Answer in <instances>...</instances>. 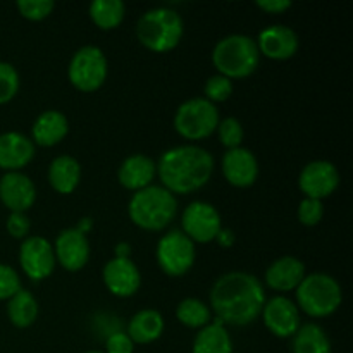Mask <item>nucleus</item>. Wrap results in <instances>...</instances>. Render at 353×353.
Returning <instances> with one entry per match:
<instances>
[{"instance_id": "obj_1", "label": "nucleus", "mask_w": 353, "mask_h": 353, "mask_svg": "<svg viewBox=\"0 0 353 353\" xmlns=\"http://www.w3.org/2000/svg\"><path fill=\"white\" fill-rule=\"evenodd\" d=\"M265 300L264 286L250 272H226L210 288L214 314L221 323L231 326L254 323L261 316Z\"/></svg>"}, {"instance_id": "obj_2", "label": "nucleus", "mask_w": 353, "mask_h": 353, "mask_svg": "<svg viewBox=\"0 0 353 353\" xmlns=\"http://www.w3.org/2000/svg\"><path fill=\"white\" fill-rule=\"evenodd\" d=\"M214 172V157L199 145H178L162 154L157 174L162 186L172 195L193 193L209 183Z\"/></svg>"}, {"instance_id": "obj_3", "label": "nucleus", "mask_w": 353, "mask_h": 353, "mask_svg": "<svg viewBox=\"0 0 353 353\" xmlns=\"http://www.w3.org/2000/svg\"><path fill=\"white\" fill-rule=\"evenodd\" d=\"M178 200L164 186L150 185L134 192L128 203V214L133 224L147 231H161L174 221Z\"/></svg>"}, {"instance_id": "obj_4", "label": "nucleus", "mask_w": 353, "mask_h": 353, "mask_svg": "<svg viewBox=\"0 0 353 353\" xmlns=\"http://www.w3.org/2000/svg\"><path fill=\"white\" fill-rule=\"evenodd\" d=\"M185 33L181 16L171 7H155L140 16L137 37L152 52H169L178 47Z\"/></svg>"}, {"instance_id": "obj_5", "label": "nucleus", "mask_w": 353, "mask_h": 353, "mask_svg": "<svg viewBox=\"0 0 353 353\" xmlns=\"http://www.w3.org/2000/svg\"><path fill=\"white\" fill-rule=\"evenodd\" d=\"M261 52L252 37L241 33L221 38L212 50V64L219 74L233 79L247 78L257 69Z\"/></svg>"}, {"instance_id": "obj_6", "label": "nucleus", "mask_w": 353, "mask_h": 353, "mask_svg": "<svg viewBox=\"0 0 353 353\" xmlns=\"http://www.w3.org/2000/svg\"><path fill=\"white\" fill-rule=\"evenodd\" d=\"M299 307L310 317H327L340 309L343 290L333 276L312 272L305 276L296 288Z\"/></svg>"}, {"instance_id": "obj_7", "label": "nucleus", "mask_w": 353, "mask_h": 353, "mask_svg": "<svg viewBox=\"0 0 353 353\" xmlns=\"http://www.w3.org/2000/svg\"><path fill=\"white\" fill-rule=\"evenodd\" d=\"M219 110L216 103L203 97L185 100L174 114V128L183 138L190 141L205 140L216 133L219 126Z\"/></svg>"}, {"instance_id": "obj_8", "label": "nucleus", "mask_w": 353, "mask_h": 353, "mask_svg": "<svg viewBox=\"0 0 353 353\" xmlns=\"http://www.w3.org/2000/svg\"><path fill=\"white\" fill-rule=\"evenodd\" d=\"M109 64L103 50L97 45H85L72 54L68 76L72 86L81 92H95L105 83Z\"/></svg>"}, {"instance_id": "obj_9", "label": "nucleus", "mask_w": 353, "mask_h": 353, "mask_svg": "<svg viewBox=\"0 0 353 353\" xmlns=\"http://www.w3.org/2000/svg\"><path fill=\"white\" fill-rule=\"evenodd\" d=\"M155 257L159 268L165 274L179 278L185 276L195 264V243L181 230H172L159 240Z\"/></svg>"}, {"instance_id": "obj_10", "label": "nucleus", "mask_w": 353, "mask_h": 353, "mask_svg": "<svg viewBox=\"0 0 353 353\" xmlns=\"http://www.w3.org/2000/svg\"><path fill=\"white\" fill-rule=\"evenodd\" d=\"M183 233L193 243H210L216 240L219 231L223 230L221 214L212 203L195 200L185 209L181 216Z\"/></svg>"}, {"instance_id": "obj_11", "label": "nucleus", "mask_w": 353, "mask_h": 353, "mask_svg": "<svg viewBox=\"0 0 353 353\" xmlns=\"http://www.w3.org/2000/svg\"><path fill=\"white\" fill-rule=\"evenodd\" d=\"M19 264L24 274L33 281H43L54 272L55 254L50 241L43 236L24 238L19 247Z\"/></svg>"}, {"instance_id": "obj_12", "label": "nucleus", "mask_w": 353, "mask_h": 353, "mask_svg": "<svg viewBox=\"0 0 353 353\" xmlns=\"http://www.w3.org/2000/svg\"><path fill=\"white\" fill-rule=\"evenodd\" d=\"M340 171L330 161H312L300 171L299 186L307 199L323 200L340 186Z\"/></svg>"}, {"instance_id": "obj_13", "label": "nucleus", "mask_w": 353, "mask_h": 353, "mask_svg": "<svg viewBox=\"0 0 353 353\" xmlns=\"http://www.w3.org/2000/svg\"><path fill=\"white\" fill-rule=\"evenodd\" d=\"M54 247L55 261L65 269V271L76 272L88 264L90 259V241L85 233L78 228H68L62 230L55 238Z\"/></svg>"}, {"instance_id": "obj_14", "label": "nucleus", "mask_w": 353, "mask_h": 353, "mask_svg": "<svg viewBox=\"0 0 353 353\" xmlns=\"http://www.w3.org/2000/svg\"><path fill=\"white\" fill-rule=\"evenodd\" d=\"M265 327L278 338H292L300 327V312L296 303L286 296H272L262 307Z\"/></svg>"}, {"instance_id": "obj_15", "label": "nucleus", "mask_w": 353, "mask_h": 353, "mask_svg": "<svg viewBox=\"0 0 353 353\" xmlns=\"http://www.w3.org/2000/svg\"><path fill=\"white\" fill-rule=\"evenodd\" d=\"M257 48L262 55L272 61H286L296 54L300 47L299 34L285 24H271L259 33Z\"/></svg>"}, {"instance_id": "obj_16", "label": "nucleus", "mask_w": 353, "mask_h": 353, "mask_svg": "<svg viewBox=\"0 0 353 353\" xmlns=\"http://www.w3.org/2000/svg\"><path fill=\"white\" fill-rule=\"evenodd\" d=\"M0 200L10 212H26L37 200V186L24 172H6L0 178Z\"/></svg>"}, {"instance_id": "obj_17", "label": "nucleus", "mask_w": 353, "mask_h": 353, "mask_svg": "<svg viewBox=\"0 0 353 353\" xmlns=\"http://www.w3.org/2000/svg\"><path fill=\"white\" fill-rule=\"evenodd\" d=\"M103 283L112 295L126 299L134 295L141 286L140 269L130 259L114 257L105 264L102 272Z\"/></svg>"}, {"instance_id": "obj_18", "label": "nucleus", "mask_w": 353, "mask_h": 353, "mask_svg": "<svg viewBox=\"0 0 353 353\" xmlns=\"http://www.w3.org/2000/svg\"><path fill=\"white\" fill-rule=\"evenodd\" d=\"M223 174L233 186L247 188L257 181L259 162L254 152L245 147L228 150L223 155Z\"/></svg>"}, {"instance_id": "obj_19", "label": "nucleus", "mask_w": 353, "mask_h": 353, "mask_svg": "<svg viewBox=\"0 0 353 353\" xmlns=\"http://www.w3.org/2000/svg\"><path fill=\"white\" fill-rule=\"evenodd\" d=\"M34 157V143L19 131L0 134V169L14 172L30 164Z\"/></svg>"}, {"instance_id": "obj_20", "label": "nucleus", "mask_w": 353, "mask_h": 353, "mask_svg": "<svg viewBox=\"0 0 353 353\" xmlns=\"http://www.w3.org/2000/svg\"><path fill=\"white\" fill-rule=\"evenodd\" d=\"M305 265L300 259L285 255L272 262L265 271V283L271 290L279 293L292 292L299 288L300 283L305 278Z\"/></svg>"}, {"instance_id": "obj_21", "label": "nucleus", "mask_w": 353, "mask_h": 353, "mask_svg": "<svg viewBox=\"0 0 353 353\" xmlns=\"http://www.w3.org/2000/svg\"><path fill=\"white\" fill-rule=\"evenodd\" d=\"M155 176H157V164L143 154H133L126 157L117 171L121 185L133 192H140L150 186Z\"/></svg>"}, {"instance_id": "obj_22", "label": "nucleus", "mask_w": 353, "mask_h": 353, "mask_svg": "<svg viewBox=\"0 0 353 353\" xmlns=\"http://www.w3.org/2000/svg\"><path fill=\"white\" fill-rule=\"evenodd\" d=\"M69 133V121L61 110H43L31 128V141L40 147H54Z\"/></svg>"}, {"instance_id": "obj_23", "label": "nucleus", "mask_w": 353, "mask_h": 353, "mask_svg": "<svg viewBox=\"0 0 353 353\" xmlns=\"http://www.w3.org/2000/svg\"><path fill=\"white\" fill-rule=\"evenodd\" d=\"M164 333V317L154 309H143L131 317L128 324V336L133 343L148 345L159 340Z\"/></svg>"}, {"instance_id": "obj_24", "label": "nucleus", "mask_w": 353, "mask_h": 353, "mask_svg": "<svg viewBox=\"0 0 353 353\" xmlns=\"http://www.w3.org/2000/svg\"><path fill=\"white\" fill-rule=\"evenodd\" d=\"M81 179V165L71 155H59L48 168V181L59 193H72Z\"/></svg>"}, {"instance_id": "obj_25", "label": "nucleus", "mask_w": 353, "mask_h": 353, "mask_svg": "<svg viewBox=\"0 0 353 353\" xmlns=\"http://www.w3.org/2000/svg\"><path fill=\"white\" fill-rule=\"evenodd\" d=\"M193 353H233V341L219 319L207 324L196 333Z\"/></svg>"}, {"instance_id": "obj_26", "label": "nucleus", "mask_w": 353, "mask_h": 353, "mask_svg": "<svg viewBox=\"0 0 353 353\" xmlns=\"http://www.w3.org/2000/svg\"><path fill=\"white\" fill-rule=\"evenodd\" d=\"M293 353H333L326 331L319 324H303L293 334Z\"/></svg>"}, {"instance_id": "obj_27", "label": "nucleus", "mask_w": 353, "mask_h": 353, "mask_svg": "<svg viewBox=\"0 0 353 353\" xmlns=\"http://www.w3.org/2000/svg\"><path fill=\"white\" fill-rule=\"evenodd\" d=\"M38 300L28 290L21 288L7 303V316L16 327H30L38 317Z\"/></svg>"}, {"instance_id": "obj_28", "label": "nucleus", "mask_w": 353, "mask_h": 353, "mask_svg": "<svg viewBox=\"0 0 353 353\" xmlns=\"http://www.w3.org/2000/svg\"><path fill=\"white\" fill-rule=\"evenodd\" d=\"M126 6L123 0H95L90 6V17L102 30H114L123 23Z\"/></svg>"}, {"instance_id": "obj_29", "label": "nucleus", "mask_w": 353, "mask_h": 353, "mask_svg": "<svg viewBox=\"0 0 353 353\" xmlns=\"http://www.w3.org/2000/svg\"><path fill=\"white\" fill-rule=\"evenodd\" d=\"M176 317L181 324L192 330H202L212 319V310L199 299H185L176 309Z\"/></svg>"}, {"instance_id": "obj_30", "label": "nucleus", "mask_w": 353, "mask_h": 353, "mask_svg": "<svg viewBox=\"0 0 353 353\" xmlns=\"http://www.w3.org/2000/svg\"><path fill=\"white\" fill-rule=\"evenodd\" d=\"M19 72L9 62L0 61V103H7L19 92Z\"/></svg>"}, {"instance_id": "obj_31", "label": "nucleus", "mask_w": 353, "mask_h": 353, "mask_svg": "<svg viewBox=\"0 0 353 353\" xmlns=\"http://www.w3.org/2000/svg\"><path fill=\"white\" fill-rule=\"evenodd\" d=\"M216 131L219 134L221 143L228 150L241 147V141H243V128H241V123L236 117H226V119L219 121V126H217Z\"/></svg>"}, {"instance_id": "obj_32", "label": "nucleus", "mask_w": 353, "mask_h": 353, "mask_svg": "<svg viewBox=\"0 0 353 353\" xmlns=\"http://www.w3.org/2000/svg\"><path fill=\"white\" fill-rule=\"evenodd\" d=\"M203 93H205L203 99H207L209 102H224L233 93V81L223 74H214L207 79L205 86H203Z\"/></svg>"}, {"instance_id": "obj_33", "label": "nucleus", "mask_w": 353, "mask_h": 353, "mask_svg": "<svg viewBox=\"0 0 353 353\" xmlns=\"http://www.w3.org/2000/svg\"><path fill=\"white\" fill-rule=\"evenodd\" d=\"M54 0H19L17 10L23 17L31 21H41L54 10Z\"/></svg>"}, {"instance_id": "obj_34", "label": "nucleus", "mask_w": 353, "mask_h": 353, "mask_svg": "<svg viewBox=\"0 0 353 353\" xmlns=\"http://www.w3.org/2000/svg\"><path fill=\"white\" fill-rule=\"evenodd\" d=\"M324 205L323 200L316 199H303L299 205V221L303 226H316L323 221Z\"/></svg>"}, {"instance_id": "obj_35", "label": "nucleus", "mask_w": 353, "mask_h": 353, "mask_svg": "<svg viewBox=\"0 0 353 353\" xmlns=\"http://www.w3.org/2000/svg\"><path fill=\"white\" fill-rule=\"evenodd\" d=\"M21 290V278L10 265L0 264V300H9Z\"/></svg>"}, {"instance_id": "obj_36", "label": "nucleus", "mask_w": 353, "mask_h": 353, "mask_svg": "<svg viewBox=\"0 0 353 353\" xmlns=\"http://www.w3.org/2000/svg\"><path fill=\"white\" fill-rule=\"evenodd\" d=\"M6 226L10 236L17 238V240H24L30 234L31 221L26 216V212H10L9 217H7Z\"/></svg>"}, {"instance_id": "obj_37", "label": "nucleus", "mask_w": 353, "mask_h": 353, "mask_svg": "<svg viewBox=\"0 0 353 353\" xmlns=\"http://www.w3.org/2000/svg\"><path fill=\"white\" fill-rule=\"evenodd\" d=\"M134 343L131 341V338L128 336V333L123 331H116V333L110 334L105 341V352L103 353H133Z\"/></svg>"}, {"instance_id": "obj_38", "label": "nucleus", "mask_w": 353, "mask_h": 353, "mask_svg": "<svg viewBox=\"0 0 353 353\" xmlns=\"http://www.w3.org/2000/svg\"><path fill=\"white\" fill-rule=\"evenodd\" d=\"M255 6L268 14H281L286 12L293 6V2L292 0H257Z\"/></svg>"}, {"instance_id": "obj_39", "label": "nucleus", "mask_w": 353, "mask_h": 353, "mask_svg": "<svg viewBox=\"0 0 353 353\" xmlns=\"http://www.w3.org/2000/svg\"><path fill=\"white\" fill-rule=\"evenodd\" d=\"M216 241L217 243L221 245V247L223 248H230V247H233V243H234V233L231 230H221L219 231V234H217L216 236Z\"/></svg>"}, {"instance_id": "obj_40", "label": "nucleus", "mask_w": 353, "mask_h": 353, "mask_svg": "<svg viewBox=\"0 0 353 353\" xmlns=\"http://www.w3.org/2000/svg\"><path fill=\"white\" fill-rule=\"evenodd\" d=\"M130 255H131V248L126 241H121V243L116 245V257L130 259Z\"/></svg>"}, {"instance_id": "obj_41", "label": "nucleus", "mask_w": 353, "mask_h": 353, "mask_svg": "<svg viewBox=\"0 0 353 353\" xmlns=\"http://www.w3.org/2000/svg\"><path fill=\"white\" fill-rule=\"evenodd\" d=\"M92 224H93V223H92V219H90V217H86V219H83L81 223H79L78 226H76V228H78V230L81 231V233H85V234H86V233H88L90 230H92Z\"/></svg>"}, {"instance_id": "obj_42", "label": "nucleus", "mask_w": 353, "mask_h": 353, "mask_svg": "<svg viewBox=\"0 0 353 353\" xmlns=\"http://www.w3.org/2000/svg\"><path fill=\"white\" fill-rule=\"evenodd\" d=\"M86 353H103V352H99V350H92V352H86Z\"/></svg>"}]
</instances>
